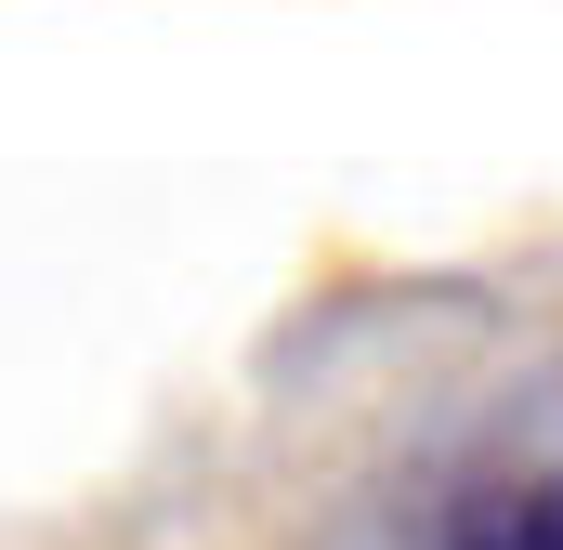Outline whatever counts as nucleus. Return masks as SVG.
<instances>
[{
  "label": "nucleus",
  "instance_id": "1",
  "mask_svg": "<svg viewBox=\"0 0 563 550\" xmlns=\"http://www.w3.org/2000/svg\"><path fill=\"white\" fill-rule=\"evenodd\" d=\"M538 550H563V498H551V512H538Z\"/></svg>",
  "mask_w": 563,
  "mask_h": 550
},
{
  "label": "nucleus",
  "instance_id": "2",
  "mask_svg": "<svg viewBox=\"0 0 563 550\" xmlns=\"http://www.w3.org/2000/svg\"><path fill=\"white\" fill-rule=\"evenodd\" d=\"M459 550H511V538H459Z\"/></svg>",
  "mask_w": 563,
  "mask_h": 550
}]
</instances>
